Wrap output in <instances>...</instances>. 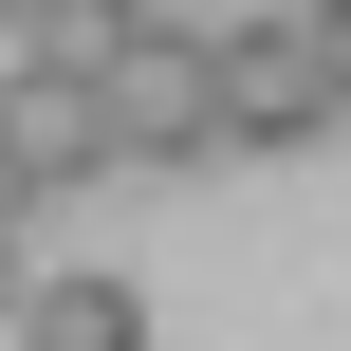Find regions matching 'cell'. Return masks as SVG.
I'll list each match as a JSON object with an SVG mask.
<instances>
[{"label":"cell","instance_id":"cell-1","mask_svg":"<svg viewBox=\"0 0 351 351\" xmlns=\"http://www.w3.org/2000/svg\"><path fill=\"white\" fill-rule=\"evenodd\" d=\"M204 148H222V56L185 19H148L111 56V167H204Z\"/></svg>","mask_w":351,"mask_h":351},{"label":"cell","instance_id":"cell-2","mask_svg":"<svg viewBox=\"0 0 351 351\" xmlns=\"http://www.w3.org/2000/svg\"><path fill=\"white\" fill-rule=\"evenodd\" d=\"M204 56H222V148H315V130H333V93H315V37H296V19H222Z\"/></svg>","mask_w":351,"mask_h":351},{"label":"cell","instance_id":"cell-3","mask_svg":"<svg viewBox=\"0 0 351 351\" xmlns=\"http://www.w3.org/2000/svg\"><path fill=\"white\" fill-rule=\"evenodd\" d=\"M0 167H19L37 204H56V185H93V167H111V93H74V74H37V56H19V74H0Z\"/></svg>","mask_w":351,"mask_h":351},{"label":"cell","instance_id":"cell-4","mask_svg":"<svg viewBox=\"0 0 351 351\" xmlns=\"http://www.w3.org/2000/svg\"><path fill=\"white\" fill-rule=\"evenodd\" d=\"M0 351H148V296L130 278H19Z\"/></svg>","mask_w":351,"mask_h":351},{"label":"cell","instance_id":"cell-5","mask_svg":"<svg viewBox=\"0 0 351 351\" xmlns=\"http://www.w3.org/2000/svg\"><path fill=\"white\" fill-rule=\"evenodd\" d=\"M130 37H148V0H37V19H19V56H37V74H74V93H111V56H130Z\"/></svg>","mask_w":351,"mask_h":351},{"label":"cell","instance_id":"cell-6","mask_svg":"<svg viewBox=\"0 0 351 351\" xmlns=\"http://www.w3.org/2000/svg\"><path fill=\"white\" fill-rule=\"evenodd\" d=\"M296 37H315V93H333V130H351V0H296Z\"/></svg>","mask_w":351,"mask_h":351},{"label":"cell","instance_id":"cell-7","mask_svg":"<svg viewBox=\"0 0 351 351\" xmlns=\"http://www.w3.org/2000/svg\"><path fill=\"white\" fill-rule=\"evenodd\" d=\"M19 19H37V0H0V37H19Z\"/></svg>","mask_w":351,"mask_h":351}]
</instances>
